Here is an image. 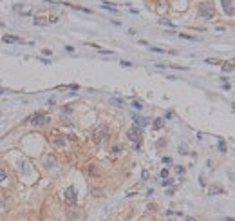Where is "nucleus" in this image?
I'll return each mask as SVG.
<instances>
[{"instance_id": "f257e3e1", "label": "nucleus", "mask_w": 235, "mask_h": 221, "mask_svg": "<svg viewBox=\"0 0 235 221\" xmlns=\"http://www.w3.org/2000/svg\"><path fill=\"white\" fill-rule=\"evenodd\" d=\"M49 114H45V113H36V114H33L27 118V122L31 123L33 127H43V125H47L49 123Z\"/></svg>"}, {"instance_id": "f03ea898", "label": "nucleus", "mask_w": 235, "mask_h": 221, "mask_svg": "<svg viewBox=\"0 0 235 221\" xmlns=\"http://www.w3.org/2000/svg\"><path fill=\"white\" fill-rule=\"evenodd\" d=\"M107 136H109L107 125H98L96 129H94V132H92V140H94V143H96V145L103 143V141L107 140Z\"/></svg>"}, {"instance_id": "7ed1b4c3", "label": "nucleus", "mask_w": 235, "mask_h": 221, "mask_svg": "<svg viewBox=\"0 0 235 221\" xmlns=\"http://www.w3.org/2000/svg\"><path fill=\"white\" fill-rule=\"evenodd\" d=\"M199 15L206 20H212L214 18V6L212 4H201L199 6Z\"/></svg>"}, {"instance_id": "20e7f679", "label": "nucleus", "mask_w": 235, "mask_h": 221, "mask_svg": "<svg viewBox=\"0 0 235 221\" xmlns=\"http://www.w3.org/2000/svg\"><path fill=\"white\" fill-rule=\"evenodd\" d=\"M127 136L130 141H134V143H139L141 141V136H143V132H141V129L139 127H132V129H128Z\"/></svg>"}, {"instance_id": "39448f33", "label": "nucleus", "mask_w": 235, "mask_h": 221, "mask_svg": "<svg viewBox=\"0 0 235 221\" xmlns=\"http://www.w3.org/2000/svg\"><path fill=\"white\" fill-rule=\"evenodd\" d=\"M64 200H65L67 205H74L76 203V190H74V187H67V189H65Z\"/></svg>"}, {"instance_id": "423d86ee", "label": "nucleus", "mask_w": 235, "mask_h": 221, "mask_svg": "<svg viewBox=\"0 0 235 221\" xmlns=\"http://www.w3.org/2000/svg\"><path fill=\"white\" fill-rule=\"evenodd\" d=\"M51 143H53L54 147H65V136H62V134H53L51 136Z\"/></svg>"}, {"instance_id": "0eeeda50", "label": "nucleus", "mask_w": 235, "mask_h": 221, "mask_svg": "<svg viewBox=\"0 0 235 221\" xmlns=\"http://www.w3.org/2000/svg\"><path fill=\"white\" fill-rule=\"evenodd\" d=\"M56 163H58V161H56V158H54L53 154H45V156H43V165L47 168L56 167Z\"/></svg>"}, {"instance_id": "6e6552de", "label": "nucleus", "mask_w": 235, "mask_h": 221, "mask_svg": "<svg viewBox=\"0 0 235 221\" xmlns=\"http://www.w3.org/2000/svg\"><path fill=\"white\" fill-rule=\"evenodd\" d=\"M223 9L228 16H233V0H223Z\"/></svg>"}, {"instance_id": "1a4fd4ad", "label": "nucleus", "mask_w": 235, "mask_h": 221, "mask_svg": "<svg viewBox=\"0 0 235 221\" xmlns=\"http://www.w3.org/2000/svg\"><path fill=\"white\" fill-rule=\"evenodd\" d=\"M132 118H134V122H136V127H139V129L149 123V120H147V118H141V116H136V114L132 116Z\"/></svg>"}, {"instance_id": "9d476101", "label": "nucleus", "mask_w": 235, "mask_h": 221, "mask_svg": "<svg viewBox=\"0 0 235 221\" xmlns=\"http://www.w3.org/2000/svg\"><path fill=\"white\" fill-rule=\"evenodd\" d=\"M210 194H224V189L221 185H210Z\"/></svg>"}, {"instance_id": "9b49d317", "label": "nucleus", "mask_w": 235, "mask_h": 221, "mask_svg": "<svg viewBox=\"0 0 235 221\" xmlns=\"http://www.w3.org/2000/svg\"><path fill=\"white\" fill-rule=\"evenodd\" d=\"M80 216V210H76V209H69L67 210V219H76Z\"/></svg>"}, {"instance_id": "f8f14e48", "label": "nucleus", "mask_w": 235, "mask_h": 221, "mask_svg": "<svg viewBox=\"0 0 235 221\" xmlns=\"http://www.w3.org/2000/svg\"><path fill=\"white\" fill-rule=\"evenodd\" d=\"M163 127H165V120H163V118H157V120L154 122V129L159 131V129H163Z\"/></svg>"}, {"instance_id": "ddd939ff", "label": "nucleus", "mask_w": 235, "mask_h": 221, "mask_svg": "<svg viewBox=\"0 0 235 221\" xmlns=\"http://www.w3.org/2000/svg\"><path fill=\"white\" fill-rule=\"evenodd\" d=\"M4 42H7V44H13V42H18L20 44L22 40L20 38H16V36H9V35H6V36H4Z\"/></svg>"}, {"instance_id": "4468645a", "label": "nucleus", "mask_w": 235, "mask_h": 221, "mask_svg": "<svg viewBox=\"0 0 235 221\" xmlns=\"http://www.w3.org/2000/svg\"><path fill=\"white\" fill-rule=\"evenodd\" d=\"M121 145H114V147L110 149V154H114V156H118V154H121Z\"/></svg>"}, {"instance_id": "2eb2a0df", "label": "nucleus", "mask_w": 235, "mask_h": 221, "mask_svg": "<svg viewBox=\"0 0 235 221\" xmlns=\"http://www.w3.org/2000/svg\"><path fill=\"white\" fill-rule=\"evenodd\" d=\"M110 104H114V105H118V107L125 105V102H123V100H119V98H110Z\"/></svg>"}, {"instance_id": "dca6fc26", "label": "nucleus", "mask_w": 235, "mask_h": 221, "mask_svg": "<svg viewBox=\"0 0 235 221\" xmlns=\"http://www.w3.org/2000/svg\"><path fill=\"white\" fill-rule=\"evenodd\" d=\"M226 141L224 140H223V138H219V150H221V152H226Z\"/></svg>"}, {"instance_id": "f3484780", "label": "nucleus", "mask_w": 235, "mask_h": 221, "mask_svg": "<svg viewBox=\"0 0 235 221\" xmlns=\"http://www.w3.org/2000/svg\"><path fill=\"white\" fill-rule=\"evenodd\" d=\"M112 6H114V4H109V2H103V7H105V9L112 11V13H118V9H116V7H112Z\"/></svg>"}, {"instance_id": "a211bd4d", "label": "nucleus", "mask_w": 235, "mask_h": 221, "mask_svg": "<svg viewBox=\"0 0 235 221\" xmlns=\"http://www.w3.org/2000/svg\"><path fill=\"white\" fill-rule=\"evenodd\" d=\"M49 22L45 20V18H34V25H47Z\"/></svg>"}, {"instance_id": "6ab92c4d", "label": "nucleus", "mask_w": 235, "mask_h": 221, "mask_svg": "<svg viewBox=\"0 0 235 221\" xmlns=\"http://www.w3.org/2000/svg\"><path fill=\"white\" fill-rule=\"evenodd\" d=\"M179 36H181V38H186V40H192V42H195V40H197L195 36H192V35H184V33H183V35H179Z\"/></svg>"}, {"instance_id": "aec40b11", "label": "nucleus", "mask_w": 235, "mask_h": 221, "mask_svg": "<svg viewBox=\"0 0 235 221\" xmlns=\"http://www.w3.org/2000/svg\"><path fill=\"white\" fill-rule=\"evenodd\" d=\"M71 7H74V9H78V11H83V13H92L91 9H87V7H80V6H71Z\"/></svg>"}, {"instance_id": "412c9836", "label": "nucleus", "mask_w": 235, "mask_h": 221, "mask_svg": "<svg viewBox=\"0 0 235 221\" xmlns=\"http://www.w3.org/2000/svg\"><path fill=\"white\" fill-rule=\"evenodd\" d=\"M20 170L22 172H27V161H20Z\"/></svg>"}, {"instance_id": "4be33fe9", "label": "nucleus", "mask_w": 235, "mask_h": 221, "mask_svg": "<svg viewBox=\"0 0 235 221\" xmlns=\"http://www.w3.org/2000/svg\"><path fill=\"white\" fill-rule=\"evenodd\" d=\"M6 178H7V172H6L4 168H0V181H4Z\"/></svg>"}, {"instance_id": "5701e85b", "label": "nucleus", "mask_w": 235, "mask_h": 221, "mask_svg": "<svg viewBox=\"0 0 235 221\" xmlns=\"http://www.w3.org/2000/svg\"><path fill=\"white\" fill-rule=\"evenodd\" d=\"M161 185H163V187H168V185H172V179L168 178V179H163V181H161Z\"/></svg>"}, {"instance_id": "b1692460", "label": "nucleus", "mask_w": 235, "mask_h": 221, "mask_svg": "<svg viewBox=\"0 0 235 221\" xmlns=\"http://www.w3.org/2000/svg\"><path fill=\"white\" fill-rule=\"evenodd\" d=\"M223 71H224V73H226V71H228V73H230V71H233V65H226V63H224V65H223Z\"/></svg>"}, {"instance_id": "393cba45", "label": "nucleus", "mask_w": 235, "mask_h": 221, "mask_svg": "<svg viewBox=\"0 0 235 221\" xmlns=\"http://www.w3.org/2000/svg\"><path fill=\"white\" fill-rule=\"evenodd\" d=\"M132 105L136 107V109H139V111L143 109V104H141V102H132Z\"/></svg>"}, {"instance_id": "a878e982", "label": "nucleus", "mask_w": 235, "mask_h": 221, "mask_svg": "<svg viewBox=\"0 0 235 221\" xmlns=\"http://www.w3.org/2000/svg\"><path fill=\"white\" fill-rule=\"evenodd\" d=\"M179 154H188V150H186L184 145H179Z\"/></svg>"}, {"instance_id": "bb28decb", "label": "nucleus", "mask_w": 235, "mask_h": 221, "mask_svg": "<svg viewBox=\"0 0 235 221\" xmlns=\"http://www.w3.org/2000/svg\"><path fill=\"white\" fill-rule=\"evenodd\" d=\"M161 178H168V168H163L161 170Z\"/></svg>"}, {"instance_id": "cd10ccee", "label": "nucleus", "mask_w": 235, "mask_h": 221, "mask_svg": "<svg viewBox=\"0 0 235 221\" xmlns=\"http://www.w3.org/2000/svg\"><path fill=\"white\" fill-rule=\"evenodd\" d=\"M119 63H121L123 67H132V63H130V62H125V60H121V62H119Z\"/></svg>"}, {"instance_id": "c85d7f7f", "label": "nucleus", "mask_w": 235, "mask_h": 221, "mask_svg": "<svg viewBox=\"0 0 235 221\" xmlns=\"http://www.w3.org/2000/svg\"><path fill=\"white\" fill-rule=\"evenodd\" d=\"M163 163H168V165H170V163H172V158H168V156H165V158H163Z\"/></svg>"}, {"instance_id": "c756f323", "label": "nucleus", "mask_w": 235, "mask_h": 221, "mask_svg": "<svg viewBox=\"0 0 235 221\" xmlns=\"http://www.w3.org/2000/svg\"><path fill=\"white\" fill-rule=\"evenodd\" d=\"M175 172H177V174H184V168L183 167H175Z\"/></svg>"}, {"instance_id": "7c9ffc66", "label": "nucleus", "mask_w": 235, "mask_h": 221, "mask_svg": "<svg viewBox=\"0 0 235 221\" xmlns=\"http://www.w3.org/2000/svg\"><path fill=\"white\" fill-rule=\"evenodd\" d=\"M141 178H143V179H149V172H147V170H143V172H141Z\"/></svg>"}, {"instance_id": "2f4dec72", "label": "nucleus", "mask_w": 235, "mask_h": 221, "mask_svg": "<svg viewBox=\"0 0 235 221\" xmlns=\"http://www.w3.org/2000/svg\"><path fill=\"white\" fill-rule=\"evenodd\" d=\"M100 53H101V54H114L112 51H105V49H100Z\"/></svg>"}, {"instance_id": "473e14b6", "label": "nucleus", "mask_w": 235, "mask_h": 221, "mask_svg": "<svg viewBox=\"0 0 235 221\" xmlns=\"http://www.w3.org/2000/svg\"><path fill=\"white\" fill-rule=\"evenodd\" d=\"M65 49H67V51H69V53H74V47H73V45H67V47H65Z\"/></svg>"}, {"instance_id": "72a5a7b5", "label": "nucleus", "mask_w": 235, "mask_h": 221, "mask_svg": "<svg viewBox=\"0 0 235 221\" xmlns=\"http://www.w3.org/2000/svg\"><path fill=\"white\" fill-rule=\"evenodd\" d=\"M161 24H163V25H168V27H172V24L168 20H161Z\"/></svg>"}, {"instance_id": "f704fd0d", "label": "nucleus", "mask_w": 235, "mask_h": 221, "mask_svg": "<svg viewBox=\"0 0 235 221\" xmlns=\"http://www.w3.org/2000/svg\"><path fill=\"white\" fill-rule=\"evenodd\" d=\"M152 51H156V53H163V49H161V47H152Z\"/></svg>"}, {"instance_id": "c9c22d12", "label": "nucleus", "mask_w": 235, "mask_h": 221, "mask_svg": "<svg viewBox=\"0 0 235 221\" xmlns=\"http://www.w3.org/2000/svg\"><path fill=\"white\" fill-rule=\"evenodd\" d=\"M42 53H43V54H45V56H49V54H51V49H43Z\"/></svg>"}, {"instance_id": "e433bc0d", "label": "nucleus", "mask_w": 235, "mask_h": 221, "mask_svg": "<svg viewBox=\"0 0 235 221\" xmlns=\"http://www.w3.org/2000/svg\"><path fill=\"white\" fill-rule=\"evenodd\" d=\"M134 149H136V150H139V149H141V141H139V143H134Z\"/></svg>"}, {"instance_id": "4c0bfd02", "label": "nucleus", "mask_w": 235, "mask_h": 221, "mask_svg": "<svg viewBox=\"0 0 235 221\" xmlns=\"http://www.w3.org/2000/svg\"><path fill=\"white\" fill-rule=\"evenodd\" d=\"M206 63H219V62H217V60H212V58H208V60H206Z\"/></svg>"}, {"instance_id": "58836bf2", "label": "nucleus", "mask_w": 235, "mask_h": 221, "mask_svg": "<svg viewBox=\"0 0 235 221\" xmlns=\"http://www.w3.org/2000/svg\"><path fill=\"white\" fill-rule=\"evenodd\" d=\"M6 93H7V91H6V89H2V87H0V94H6Z\"/></svg>"}, {"instance_id": "ea45409f", "label": "nucleus", "mask_w": 235, "mask_h": 221, "mask_svg": "<svg viewBox=\"0 0 235 221\" xmlns=\"http://www.w3.org/2000/svg\"><path fill=\"white\" fill-rule=\"evenodd\" d=\"M186 221H195V219H193V218H186Z\"/></svg>"}]
</instances>
